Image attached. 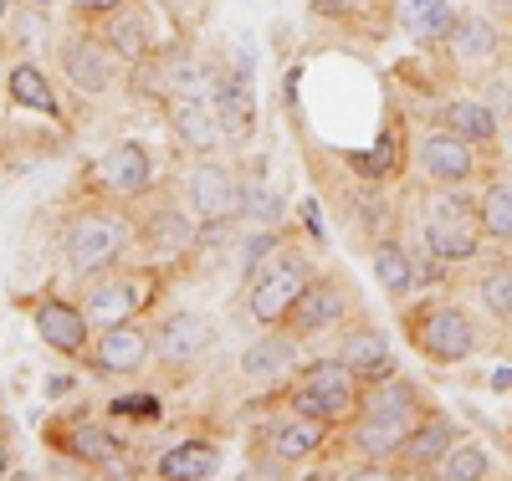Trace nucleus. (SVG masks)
Wrapping results in <instances>:
<instances>
[{
    "label": "nucleus",
    "mask_w": 512,
    "mask_h": 481,
    "mask_svg": "<svg viewBox=\"0 0 512 481\" xmlns=\"http://www.w3.org/2000/svg\"><path fill=\"white\" fill-rule=\"evenodd\" d=\"M6 471H11V451H6V446H0V476H6Z\"/></svg>",
    "instance_id": "4c0bfd02"
},
{
    "label": "nucleus",
    "mask_w": 512,
    "mask_h": 481,
    "mask_svg": "<svg viewBox=\"0 0 512 481\" xmlns=\"http://www.w3.org/2000/svg\"><path fill=\"white\" fill-rule=\"evenodd\" d=\"M6 98L21 103V108H36V113H57V98H52V82L41 72V62H16L11 77H6Z\"/></svg>",
    "instance_id": "cd10ccee"
},
{
    "label": "nucleus",
    "mask_w": 512,
    "mask_h": 481,
    "mask_svg": "<svg viewBox=\"0 0 512 481\" xmlns=\"http://www.w3.org/2000/svg\"><path fill=\"white\" fill-rule=\"evenodd\" d=\"M67 456H77L82 466H108V461H118L123 456V441L108 430V425H72V435H67Z\"/></svg>",
    "instance_id": "c85d7f7f"
},
{
    "label": "nucleus",
    "mask_w": 512,
    "mask_h": 481,
    "mask_svg": "<svg viewBox=\"0 0 512 481\" xmlns=\"http://www.w3.org/2000/svg\"><path fill=\"white\" fill-rule=\"evenodd\" d=\"M210 108H216V118L226 128V144L251 139V123H256V113H251V72L246 77L241 72L216 77V87H210Z\"/></svg>",
    "instance_id": "aec40b11"
},
{
    "label": "nucleus",
    "mask_w": 512,
    "mask_h": 481,
    "mask_svg": "<svg viewBox=\"0 0 512 481\" xmlns=\"http://www.w3.org/2000/svg\"><path fill=\"white\" fill-rule=\"evenodd\" d=\"M405 333H410V348L420 359L446 364V369L466 364L482 348L477 323L466 318V308H456V302H415L405 313Z\"/></svg>",
    "instance_id": "20e7f679"
},
{
    "label": "nucleus",
    "mask_w": 512,
    "mask_h": 481,
    "mask_svg": "<svg viewBox=\"0 0 512 481\" xmlns=\"http://www.w3.org/2000/svg\"><path fill=\"white\" fill-rule=\"evenodd\" d=\"M164 113H169L175 139H180L190 154H216V149L226 144V128H221V118H216V108H210L205 93H169Z\"/></svg>",
    "instance_id": "9d476101"
},
{
    "label": "nucleus",
    "mask_w": 512,
    "mask_h": 481,
    "mask_svg": "<svg viewBox=\"0 0 512 481\" xmlns=\"http://www.w3.org/2000/svg\"><path fill=\"white\" fill-rule=\"evenodd\" d=\"M11 21V0H0V26H6Z\"/></svg>",
    "instance_id": "58836bf2"
},
{
    "label": "nucleus",
    "mask_w": 512,
    "mask_h": 481,
    "mask_svg": "<svg viewBox=\"0 0 512 481\" xmlns=\"http://www.w3.org/2000/svg\"><path fill=\"white\" fill-rule=\"evenodd\" d=\"M297 374V333L287 328H267L256 343H246V354H241V379L251 384H282Z\"/></svg>",
    "instance_id": "dca6fc26"
},
{
    "label": "nucleus",
    "mask_w": 512,
    "mask_h": 481,
    "mask_svg": "<svg viewBox=\"0 0 512 481\" xmlns=\"http://www.w3.org/2000/svg\"><path fill=\"white\" fill-rule=\"evenodd\" d=\"M400 26L410 41H446L456 26L451 0H400Z\"/></svg>",
    "instance_id": "bb28decb"
},
{
    "label": "nucleus",
    "mask_w": 512,
    "mask_h": 481,
    "mask_svg": "<svg viewBox=\"0 0 512 481\" xmlns=\"http://www.w3.org/2000/svg\"><path fill=\"white\" fill-rule=\"evenodd\" d=\"M26 6H36V11H41V6H52V0H26Z\"/></svg>",
    "instance_id": "ea45409f"
},
{
    "label": "nucleus",
    "mask_w": 512,
    "mask_h": 481,
    "mask_svg": "<svg viewBox=\"0 0 512 481\" xmlns=\"http://www.w3.org/2000/svg\"><path fill=\"white\" fill-rule=\"evenodd\" d=\"M482 231H487V241L512 246V185L507 180H492L482 190Z\"/></svg>",
    "instance_id": "7c9ffc66"
},
{
    "label": "nucleus",
    "mask_w": 512,
    "mask_h": 481,
    "mask_svg": "<svg viewBox=\"0 0 512 481\" xmlns=\"http://www.w3.org/2000/svg\"><path fill=\"white\" fill-rule=\"evenodd\" d=\"M328 430H333L328 420H313V415L287 410V415H277V420H267V425H262V446L292 466V461L318 456V451L328 446Z\"/></svg>",
    "instance_id": "4468645a"
},
{
    "label": "nucleus",
    "mask_w": 512,
    "mask_h": 481,
    "mask_svg": "<svg viewBox=\"0 0 512 481\" xmlns=\"http://www.w3.org/2000/svg\"><path fill=\"white\" fill-rule=\"evenodd\" d=\"M451 446H456V420L451 415H420L410 441L400 446V461L405 466H441Z\"/></svg>",
    "instance_id": "4be33fe9"
},
{
    "label": "nucleus",
    "mask_w": 512,
    "mask_h": 481,
    "mask_svg": "<svg viewBox=\"0 0 512 481\" xmlns=\"http://www.w3.org/2000/svg\"><path fill=\"white\" fill-rule=\"evenodd\" d=\"M420 174L431 185H466L477 174V144H466L451 128H436L420 139Z\"/></svg>",
    "instance_id": "9b49d317"
},
{
    "label": "nucleus",
    "mask_w": 512,
    "mask_h": 481,
    "mask_svg": "<svg viewBox=\"0 0 512 481\" xmlns=\"http://www.w3.org/2000/svg\"><path fill=\"white\" fill-rule=\"evenodd\" d=\"M461 185H436V195L425 200V251L436 261H472L487 241L482 231V200L456 195Z\"/></svg>",
    "instance_id": "7ed1b4c3"
},
{
    "label": "nucleus",
    "mask_w": 512,
    "mask_h": 481,
    "mask_svg": "<svg viewBox=\"0 0 512 481\" xmlns=\"http://www.w3.org/2000/svg\"><path fill=\"white\" fill-rule=\"evenodd\" d=\"M344 313H349V292L338 287V282H308V292L297 297V308H292V318H287V328L297 333V338H308V333H328V328H338L344 323Z\"/></svg>",
    "instance_id": "f3484780"
},
{
    "label": "nucleus",
    "mask_w": 512,
    "mask_h": 481,
    "mask_svg": "<svg viewBox=\"0 0 512 481\" xmlns=\"http://www.w3.org/2000/svg\"><path fill=\"white\" fill-rule=\"evenodd\" d=\"M441 123L451 128V134H461L466 144H477V149H492L497 144V113L477 98H456L441 108Z\"/></svg>",
    "instance_id": "a878e982"
},
{
    "label": "nucleus",
    "mask_w": 512,
    "mask_h": 481,
    "mask_svg": "<svg viewBox=\"0 0 512 481\" xmlns=\"http://www.w3.org/2000/svg\"><path fill=\"white\" fill-rule=\"evenodd\" d=\"M98 180H103L113 195H123V200L144 195V190L154 185V169H149V154H144V144H134V139L113 144V149L98 159Z\"/></svg>",
    "instance_id": "a211bd4d"
},
{
    "label": "nucleus",
    "mask_w": 512,
    "mask_h": 481,
    "mask_svg": "<svg viewBox=\"0 0 512 481\" xmlns=\"http://www.w3.org/2000/svg\"><path fill=\"white\" fill-rule=\"evenodd\" d=\"M88 313L93 318V328H113V323H128L139 308H144V287L134 282V277H123L118 267H108V272H98L93 282H88Z\"/></svg>",
    "instance_id": "ddd939ff"
},
{
    "label": "nucleus",
    "mask_w": 512,
    "mask_h": 481,
    "mask_svg": "<svg viewBox=\"0 0 512 481\" xmlns=\"http://www.w3.org/2000/svg\"><path fill=\"white\" fill-rule=\"evenodd\" d=\"M359 395H364V379H359L344 359H313V364L297 369V384H292V395H287V410L313 415V420H328V425H344V420H354Z\"/></svg>",
    "instance_id": "39448f33"
},
{
    "label": "nucleus",
    "mask_w": 512,
    "mask_h": 481,
    "mask_svg": "<svg viewBox=\"0 0 512 481\" xmlns=\"http://www.w3.org/2000/svg\"><path fill=\"white\" fill-rule=\"evenodd\" d=\"M497 395H512V369H492V379H487Z\"/></svg>",
    "instance_id": "c9c22d12"
},
{
    "label": "nucleus",
    "mask_w": 512,
    "mask_h": 481,
    "mask_svg": "<svg viewBox=\"0 0 512 481\" xmlns=\"http://www.w3.org/2000/svg\"><path fill=\"white\" fill-rule=\"evenodd\" d=\"M108 47H113V57L118 62H128V67H139V62H149V47H154V36H149V16L128 0V6H118L113 16H103V31H98Z\"/></svg>",
    "instance_id": "6ab92c4d"
},
{
    "label": "nucleus",
    "mask_w": 512,
    "mask_h": 481,
    "mask_svg": "<svg viewBox=\"0 0 512 481\" xmlns=\"http://www.w3.org/2000/svg\"><path fill=\"white\" fill-rule=\"evenodd\" d=\"M144 241L159 251H185L190 241H195V221H185V215L175 210V205H159L154 215H149V221H144Z\"/></svg>",
    "instance_id": "c756f323"
},
{
    "label": "nucleus",
    "mask_w": 512,
    "mask_h": 481,
    "mask_svg": "<svg viewBox=\"0 0 512 481\" xmlns=\"http://www.w3.org/2000/svg\"><path fill=\"white\" fill-rule=\"evenodd\" d=\"M497 26L487 21V16H456V26H451V36H446V47H451V57L461 62V67H477V62H492L497 57Z\"/></svg>",
    "instance_id": "393cba45"
},
{
    "label": "nucleus",
    "mask_w": 512,
    "mask_h": 481,
    "mask_svg": "<svg viewBox=\"0 0 512 481\" xmlns=\"http://www.w3.org/2000/svg\"><path fill=\"white\" fill-rule=\"evenodd\" d=\"M477 302L487 318H512V261H492L477 272Z\"/></svg>",
    "instance_id": "2f4dec72"
},
{
    "label": "nucleus",
    "mask_w": 512,
    "mask_h": 481,
    "mask_svg": "<svg viewBox=\"0 0 512 481\" xmlns=\"http://www.w3.org/2000/svg\"><path fill=\"white\" fill-rule=\"evenodd\" d=\"M118 6H128V0H72V11H77V16H93V21L113 16Z\"/></svg>",
    "instance_id": "f704fd0d"
},
{
    "label": "nucleus",
    "mask_w": 512,
    "mask_h": 481,
    "mask_svg": "<svg viewBox=\"0 0 512 481\" xmlns=\"http://www.w3.org/2000/svg\"><path fill=\"white\" fill-rule=\"evenodd\" d=\"M31 328L41 333V343H47L52 354H67V359L93 354V318L82 308H72L67 297H41L31 308Z\"/></svg>",
    "instance_id": "0eeeda50"
},
{
    "label": "nucleus",
    "mask_w": 512,
    "mask_h": 481,
    "mask_svg": "<svg viewBox=\"0 0 512 481\" xmlns=\"http://www.w3.org/2000/svg\"><path fill=\"white\" fill-rule=\"evenodd\" d=\"M62 72H67V82L77 87V93H88V98H98V93H108V87L118 82V57H113V47L103 36H88V31H72L67 41H62Z\"/></svg>",
    "instance_id": "6e6552de"
},
{
    "label": "nucleus",
    "mask_w": 512,
    "mask_h": 481,
    "mask_svg": "<svg viewBox=\"0 0 512 481\" xmlns=\"http://www.w3.org/2000/svg\"><path fill=\"white\" fill-rule=\"evenodd\" d=\"M369 267H374V277H379V287H384V297H415V287H420V267L410 261V251L400 246V241H374L369 246Z\"/></svg>",
    "instance_id": "412c9836"
},
{
    "label": "nucleus",
    "mask_w": 512,
    "mask_h": 481,
    "mask_svg": "<svg viewBox=\"0 0 512 481\" xmlns=\"http://www.w3.org/2000/svg\"><path fill=\"white\" fill-rule=\"evenodd\" d=\"M420 420L415 415H384V410H354L349 420V441L359 456L369 461H384V456H400V446L410 441V430Z\"/></svg>",
    "instance_id": "2eb2a0df"
},
{
    "label": "nucleus",
    "mask_w": 512,
    "mask_h": 481,
    "mask_svg": "<svg viewBox=\"0 0 512 481\" xmlns=\"http://www.w3.org/2000/svg\"><path fill=\"white\" fill-rule=\"evenodd\" d=\"M344 364H349L364 384H374V379H384V374H395V348H390V338H384L379 328H354L349 343H344Z\"/></svg>",
    "instance_id": "5701e85b"
},
{
    "label": "nucleus",
    "mask_w": 512,
    "mask_h": 481,
    "mask_svg": "<svg viewBox=\"0 0 512 481\" xmlns=\"http://www.w3.org/2000/svg\"><path fill=\"white\" fill-rule=\"evenodd\" d=\"M282 241H277V231H256V236H246V251H241V267L246 272H256L262 267V256H272Z\"/></svg>",
    "instance_id": "72a5a7b5"
},
{
    "label": "nucleus",
    "mask_w": 512,
    "mask_h": 481,
    "mask_svg": "<svg viewBox=\"0 0 512 481\" xmlns=\"http://www.w3.org/2000/svg\"><path fill=\"white\" fill-rule=\"evenodd\" d=\"M128 246H134V221L113 205H82L62 231V256L77 277H98L118 267V256Z\"/></svg>",
    "instance_id": "f257e3e1"
},
{
    "label": "nucleus",
    "mask_w": 512,
    "mask_h": 481,
    "mask_svg": "<svg viewBox=\"0 0 512 481\" xmlns=\"http://www.w3.org/2000/svg\"><path fill=\"white\" fill-rule=\"evenodd\" d=\"M210 348H216V323H205L200 313H169L154 328V359L164 369H190Z\"/></svg>",
    "instance_id": "1a4fd4ad"
},
{
    "label": "nucleus",
    "mask_w": 512,
    "mask_h": 481,
    "mask_svg": "<svg viewBox=\"0 0 512 481\" xmlns=\"http://www.w3.org/2000/svg\"><path fill=\"white\" fill-rule=\"evenodd\" d=\"M154 471H159L164 481H210V476L221 471V451L205 446V441H185V446H169V451L154 461Z\"/></svg>",
    "instance_id": "b1692460"
},
{
    "label": "nucleus",
    "mask_w": 512,
    "mask_h": 481,
    "mask_svg": "<svg viewBox=\"0 0 512 481\" xmlns=\"http://www.w3.org/2000/svg\"><path fill=\"white\" fill-rule=\"evenodd\" d=\"M436 471H441L446 481H482V476H492V456H487L482 446H472V441H466V446L456 441Z\"/></svg>",
    "instance_id": "473e14b6"
},
{
    "label": "nucleus",
    "mask_w": 512,
    "mask_h": 481,
    "mask_svg": "<svg viewBox=\"0 0 512 481\" xmlns=\"http://www.w3.org/2000/svg\"><path fill=\"white\" fill-rule=\"evenodd\" d=\"M185 195H190V210L200 221H236L241 215V185L226 164H216L210 154H200L185 174Z\"/></svg>",
    "instance_id": "423d86ee"
},
{
    "label": "nucleus",
    "mask_w": 512,
    "mask_h": 481,
    "mask_svg": "<svg viewBox=\"0 0 512 481\" xmlns=\"http://www.w3.org/2000/svg\"><path fill=\"white\" fill-rule=\"evenodd\" d=\"M149 359H154V333L139 328L134 318L113 323V328H103V333L93 338V364H98L103 374H139Z\"/></svg>",
    "instance_id": "f8f14e48"
},
{
    "label": "nucleus",
    "mask_w": 512,
    "mask_h": 481,
    "mask_svg": "<svg viewBox=\"0 0 512 481\" xmlns=\"http://www.w3.org/2000/svg\"><path fill=\"white\" fill-rule=\"evenodd\" d=\"M67 389H72V379H67V374H52V379H47V395H52V400H62Z\"/></svg>",
    "instance_id": "e433bc0d"
},
{
    "label": "nucleus",
    "mask_w": 512,
    "mask_h": 481,
    "mask_svg": "<svg viewBox=\"0 0 512 481\" xmlns=\"http://www.w3.org/2000/svg\"><path fill=\"white\" fill-rule=\"evenodd\" d=\"M313 282V261L308 251H297V246H277L262 267H256L251 277V292H246V313L256 328H287L292 308H297V297L308 292Z\"/></svg>",
    "instance_id": "f03ea898"
}]
</instances>
